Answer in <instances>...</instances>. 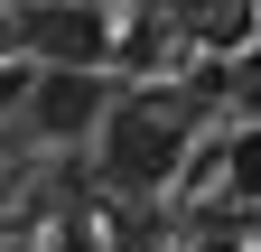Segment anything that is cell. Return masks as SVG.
<instances>
[{"label": "cell", "mask_w": 261, "mask_h": 252, "mask_svg": "<svg viewBox=\"0 0 261 252\" xmlns=\"http://www.w3.org/2000/svg\"><path fill=\"white\" fill-rule=\"evenodd\" d=\"M93 159H103L112 187L159 196V187L177 178V159H187V131H177L159 103H112V112H103V131H93Z\"/></svg>", "instance_id": "6da1fadb"}, {"label": "cell", "mask_w": 261, "mask_h": 252, "mask_svg": "<svg viewBox=\"0 0 261 252\" xmlns=\"http://www.w3.org/2000/svg\"><path fill=\"white\" fill-rule=\"evenodd\" d=\"M28 131H47V140H93L103 131V112H112V84L103 66H47V75H28Z\"/></svg>", "instance_id": "7a4b0ae2"}, {"label": "cell", "mask_w": 261, "mask_h": 252, "mask_svg": "<svg viewBox=\"0 0 261 252\" xmlns=\"http://www.w3.org/2000/svg\"><path fill=\"white\" fill-rule=\"evenodd\" d=\"M19 47L47 66H103V10L93 0H28L19 10Z\"/></svg>", "instance_id": "3957f363"}, {"label": "cell", "mask_w": 261, "mask_h": 252, "mask_svg": "<svg viewBox=\"0 0 261 252\" xmlns=\"http://www.w3.org/2000/svg\"><path fill=\"white\" fill-rule=\"evenodd\" d=\"M233 187H243V196H261V131L233 140Z\"/></svg>", "instance_id": "277c9868"}]
</instances>
